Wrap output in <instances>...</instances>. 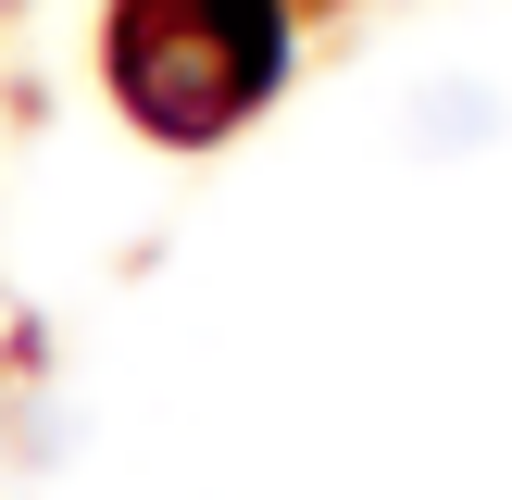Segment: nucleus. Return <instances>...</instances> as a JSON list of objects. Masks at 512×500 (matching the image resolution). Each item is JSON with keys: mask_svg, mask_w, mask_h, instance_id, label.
Here are the masks:
<instances>
[{"mask_svg": "<svg viewBox=\"0 0 512 500\" xmlns=\"http://www.w3.org/2000/svg\"><path fill=\"white\" fill-rule=\"evenodd\" d=\"M288 75V0H125L113 13V88L163 138H225Z\"/></svg>", "mask_w": 512, "mask_h": 500, "instance_id": "nucleus-1", "label": "nucleus"}, {"mask_svg": "<svg viewBox=\"0 0 512 500\" xmlns=\"http://www.w3.org/2000/svg\"><path fill=\"white\" fill-rule=\"evenodd\" d=\"M488 138H500V88H475V75H438L413 100V150H488Z\"/></svg>", "mask_w": 512, "mask_h": 500, "instance_id": "nucleus-2", "label": "nucleus"}]
</instances>
